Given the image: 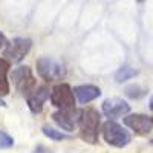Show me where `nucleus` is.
Instances as JSON below:
<instances>
[{
  "label": "nucleus",
  "mask_w": 153,
  "mask_h": 153,
  "mask_svg": "<svg viewBox=\"0 0 153 153\" xmlns=\"http://www.w3.org/2000/svg\"><path fill=\"white\" fill-rule=\"evenodd\" d=\"M78 126L81 130V138L84 141L95 144L98 141V127H100V113L95 109H86L80 112Z\"/></svg>",
  "instance_id": "nucleus-1"
},
{
  "label": "nucleus",
  "mask_w": 153,
  "mask_h": 153,
  "mask_svg": "<svg viewBox=\"0 0 153 153\" xmlns=\"http://www.w3.org/2000/svg\"><path fill=\"white\" fill-rule=\"evenodd\" d=\"M37 72L38 75L45 78L46 81H55L61 80L66 75V69L60 61L49 58V57H42L37 60Z\"/></svg>",
  "instance_id": "nucleus-2"
},
{
  "label": "nucleus",
  "mask_w": 153,
  "mask_h": 153,
  "mask_svg": "<svg viewBox=\"0 0 153 153\" xmlns=\"http://www.w3.org/2000/svg\"><path fill=\"white\" fill-rule=\"evenodd\" d=\"M103 138L113 147H126L130 143V133L115 121H107L103 124Z\"/></svg>",
  "instance_id": "nucleus-3"
},
{
  "label": "nucleus",
  "mask_w": 153,
  "mask_h": 153,
  "mask_svg": "<svg viewBox=\"0 0 153 153\" xmlns=\"http://www.w3.org/2000/svg\"><path fill=\"white\" fill-rule=\"evenodd\" d=\"M12 81L17 91L23 95H29L35 89V78L28 66H20L12 71Z\"/></svg>",
  "instance_id": "nucleus-4"
},
{
  "label": "nucleus",
  "mask_w": 153,
  "mask_h": 153,
  "mask_svg": "<svg viewBox=\"0 0 153 153\" xmlns=\"http://www.w3.org/2000/svg\"><path fill=\"white\" fill-rule=\"evenodd\" d=\"M31 40L29 38H14L12 42L6 43L5 46V57L6 60L9 61H20L23 60L25 57H26V54L29 52V49H31Z\"/></svg>",
  "instance_id": "nucleus-5"
},
{
  "label": "nucleus",
  "mask_w": 153,
  "mask_h": 153,
  "mask_svg": "<svg viewBox=\"0 0 153 153\" xmlns=\"http://www.w3.org/2000/svg\"><path fill=\"white\" fill-rule=\"evenodd\" d=\"M51 103L58 109H71L75 104L74 92L69 84H58L51 92Z\"/></svg>",
  "instance_id": "nucleus-6"
},
{
  "label": "nucleus",
  "mask_w": 153,
  "mask_h": 153,
  "mask_svg": "<svg viewBox=\"0 0 153 153\" xmlns=\"http://www.w3.org/2000/svg\"><path fill=\"white\" fill-rule=\"evenodd\" d=\"M54 121L68 132H72L76 126H78V120H80V112L75 110L74 107L71 109H61L60 112H55L52 115Z\"/></svg>",
  "instance_id": "nucleus-7"
},
{
  "label": "nucleus",
  "mask_w": 153,
  "mask_h": 153,
  "mask_svg": "<svg viewBox=\"0 0 153 153\" xmlns=\"http://www.w3.org/2000/svg\"><path fill=\"white\" fill-rule=\"evenodd\" d=\"M124 124L127 127L138 133V135H147L152 127H153V121L152 118L146 117V115H139V113H135V115H129V117L124 118Z\"/></svg>",
  "instance_id": "nucleus-8"
},
{
  "label": "nucleus",
  "mask_w": 153,
  "mask_h": 153,
  "mask_svg": "<svg viewBox=\"0 0 153 153\" xmlns=\"http://www.w3.org/2000/svg\"><path fill=\"white\" fill-rule=\"evenodd\" d=\"M129 110H130V106L120 98L106 100L103 103V112L109 118H120L123 115L129 113Z\"/></svg>",
  "instance_id": "nucleus-9"
},
{
  "label": "nucleus",
  "mask_w": 153,
  "mask_h": 153,
  "mask_svg": "<svg viewBox=\"0 0 153 153\" xmlns=\"http://www.w3.org/2000/svg\"><path fill=\"white\" fill-rule=\"evenodd\" d=\"M49 98V89L46 86L37 87L28 95V106L32 113H40L43 109L45 101Z\"/></svg>",
  "instance_id": "nucleus-10"
},
{
  "label": "nucleus",
  "mask_w": 153,
  "mask_h": 153,
  "mask_svg": "<svg viewBox=\"0 0 153 153\" xmlns=\"http://www.w3.org/2000/svg\"><path fill=\"white\" fill-rule=\"evenodd\" d=\"M76 97V100L80 101L81 104L86 103H91L95 98H98L101 95V91L97 86H91V84H84V86H76L74 91H72Z\"/></svg>",
  "instance_id": "nucleus-11"
},
{
  "label": "nucleus",
  "mask_w": 153,
  "mask_h": 153,
  "mask_svg": "<svg viewBox=\"0 0 153 153\" xmlns=\"http://www.w3.org/2000/svg\"><path fill=\"white\" fill-rule=\"evenodd\" d=\"M8 71H9V61L0 58V97H5L9 92V83H8Z\"/></svg>",
  "instance_id": "nucleus-12"
},
{
  "label": "nucleus",
  "mask_w": 153,
  "mask_h": 153,
  "mask_svg": "<svg viewBox=\"0 0 153 153\" xmlns=\"http://www.w3.org/2000/svg\"><path fill=\"white\" fill-rule=\"evenodd\" d=\"M138 75V71L136 69H132V68H123L117 72V75H115V80H117L118 83H123V81H127L133 78V76Z\"/></svg>",
  "instance_id": "nucleus-13"
},
{
  "label": "nucleus",
  "mask_w": 153,
  "mask_h": 153,
  "mask_svg": "<svg viewBox=\"0 0 153 153\" xmlns=\"http://www.w3.org/2000/svg\"><path fill=\"white\" fill-rule=\"evenodd\" d=\"M43 133L49 138V139H52V141H63V139H68L69 136L65 135V133H61L55 129H51V127H43Z\"/></svg>",
  "instance_id": "nucleus-14"
},
{
  "label": "nucleus",
  "mask_w": 153,
  "mask_h": 153,
  "mask_svg": "<svg viewBox=\"0 0 153 153\" xmlns=\"http://www.w3.org/2000/svg\"><path fill=\"white\" fill-rule=\"evenodd\" d=\"M146 94V89H143L141 86L138 84H132L129 87H126V95L130 97V98H139Z\"/></svg>",
  "instance_id": "nucleus-15"
},
{
  "label": "nucleus",
  "mask_w": 153,
  "mask_h": 153,
  "mask_svg": "<svg viewBox=\"0 0 153 153\" xmlns=\"http://www.w3.org/2000/svg\"><path fill=\"white\" fill-rule=\"evenodd\" d=\"M14 146V139H12L8 133L0 132V149H8Z\"/></svg>",
  "instance_id": "nucleus-16"
},
{
  "label": "nucleus",
  "mask_w": 153,
  "mask_h": 153,
  "mask_svg": "<svg viewBox=\"0 0 153 153\" xmlns=\"http://www.w3.org/2000/svg\"><path fill=\"white\" fill-rule=\"evenodd\" d=\"M6 43H8V42H6V37L0 32V49H3V48L6 46Z\"/></svg>",
  "instance_id": "nucleus-17"
},
{
  "label": "nucleus",
  "mask_w": 153,
  "mask_h": 153,
  "mask_svg": "<svg viewBox=\"0 0 153 153\" xmlns=\"http://www.w3.org/2000/svg\"><path fill=\"white\" fill-rule=\"evenodd\" d=\"M150 109H152V110H153V97H152V98H150Z\"/></svg>",
  "instance_id": "nucleus-18"
},
{
  "label": "nucleus",
  "mask_w": 153,
  "mask_h": 153,
  "mask_svg": "<svg viewBox=\"0 0 153 153\" xmlns=\"http://www.w3.org/2000/svg\"><path fill=\"white\" fill-rule=\"evenodd\" d=\"M138 2H143V0H138Z\"/></svg>",
  "instance_id": "nucleus-19"
},
{
  "label": "nucleus",
  "mask_w": 153,
  "mask_h": 153,
  "mask_svg": "<svg viewBox=\"0 0 153 153\" xmlns=\"http://www.w3.org/2000/svg\"><path fill=\"white\" fill-rule=\"evenodd\" d=\"M152 144H153V141H152Z\"/></svg>",
  "instance_id": "nucleus-20"
},
{
  "label": "nucleus",
  "mask_w": 153,
  "mask_h": 153,
  "mask_svg": "<svg viewBox=\"0 0 153 153\" xmlns=\"http://www.w3.org/2000/svg\"><path fill=\"white\" fill-rule=\"evenodd\" d=\"M152 121H153V118H152Z\"/></svg>",
  "instance_id": "nucleus-21"
}]
</instances>
